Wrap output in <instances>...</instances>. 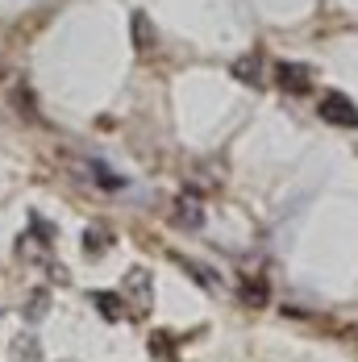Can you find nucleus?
<instances>
[{
	"label": "nucleus",
	"mask_w": 358,
	"mask_h": 362,
	"mask_svg": "<svg viewBox=\"0 0 358 362\" xmlns=\"http://www.w3.org/2000/svg\"><path fill=\"white\" fill-rule=\"evenodd\" d=\"M46 308H50L46 291H34V296H30V304H25V317H30V321H42V317H46Z\"/></svg>",
	"instance_id": "5"
},
{
	"label": "nucleus",
	"mask_w": 358,
	"mask_h": 362,
	"mask_svg": "<svg viewBox=\"0 0 358 362\" xmlns=\"http://www.w3.org/2000/svg\"><path fill=\"white\" fill-rule=\"evenodd\" d=\"M134 25H138V46H150V25H146V17H134Z\"/></svg>",
	"instance_id": "8"
},
{
	"label": "nucleus",
	"mask_w": 358,
	"mask_h": 362,
	"mask_svg": "<svg viewBox=\"0 0 358 362\" xmlns=\"http://www.w3.org/2000/svg\"><path fill=\"white\" fill-rule=\"evenodd\" d=\"M242 291H246V300H250V304H262V300H267V288H262V284H250V279L242 284Z\"/></svg>",
	"instance_id": "7"
},
{
	"label": "nucleus",
	"mask_w": 358,
	"mask_h": 362,
	"mask_svg": "<svg viewBox=\"0 0 358 362\" xmlns=\"http://www.w3.org/2000/svg\"><path fill=\"white\" fill-rule=\"evenodd\" d=\"M279 83H284L287 92H308V83H313V79H308V71H304V67H296V63H279Z\"/></svg>",
	"instance_id": "3"
},
{
	"label": "nucleus",
	"mask_w": 358,
	"mask_h": 362,
	"mask_svg": "<svg viewBox=\"0 0 358 362\" xmlns=\"http://www.w3.org/2000/svg\"><path fill=\"white\" fill-rule=\"evenodd\" d=\"M92 300H96V308H100V313H105V317H112V321H117V317H121V308H117V296H100V291H96V296H92Z\"/></svg>",
	"instance_id": "6"
},
{
	"label": "nucleus",
	"mask_w": 358,
	"mask_h": 362,
	"mask_svg": "<svg viewBox=\"0 0 358 362\" xmlns=\"http://www.w3.org/2000/svg\"><path fill=\"white\" fill-rule=\"evenodd\" d=\"M171 217H175L179 225H187V229H200V225H204V209H200V200H196V196H179Z\"/></svg>",
	"instance_id": "2"
},
{
	"label": "nucleus",
	"mask_w": 358,
	"mask_h": 362,
	"mask_svg": "<svg viewBox=\"0 0 358 362\" xmlns=\"http://www.w3.org/2000/svg\"><path fill=\"white\" fill-rule=\"evenodd\" d=\"M321 117L325 121H333V125L358 129V109L346 100V96H329V100H321Z\"/></svg>",
	"instance_id": "1"
},
{
	"label": "nucleus",
	"mask_w": 358,
	"mask_h": 362,
	"mask_svg": "<svg viewBox=\"0 0 358 362\" xmlns=\"http://www.w3.org/2000/svg\"><path fill=\"white\" fill-rule=\"evenodd\" d=\"M13 362H42V346H37L34 333H21L13 341Z\"/></svg>",
	"instance_id": "4"
}]
</instances>
